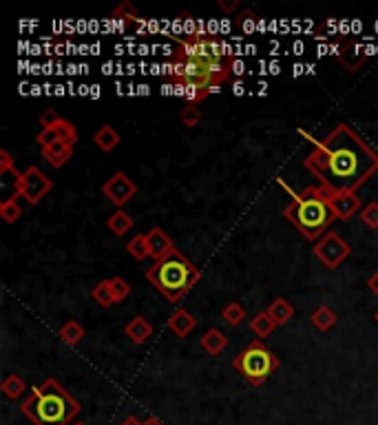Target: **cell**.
Wrapping results in <instances>:
<instances>
[{
	"mask_svg": "<svg viewBox=\"0 0 378 425\" xmlns=\"http://www.w3.org/2000/svg\"><path fill=\"white\" fill-rule=\"evenodd\" d=\"M111 286H113V295H115V301H124L129 295H131V284L126 282L124 277H113L111 279Z\"/></svg>",
	"mask_w": 378,
	"mask_h": 425,
	"instance_id": "cell-30",
	"label": "cell"
},
{
	"mask_svg": "<svg viewBox=\"0 0 378 425\" xmlns=\"http://www.w3.org/2000/svg\"><path fill=\"white\" fill-rule=\"evenodd\" d=\"M51 189H53V182L45 175V173L40 171L38 166H29V168L22 173V178H20V182H18L16 195H18V197H24L31 206H36V204L43 202V197H45Z\"/></svg>",
	"mask_w": 378,
	"mask_h": 425,
	"instance_id": "cell-8",
	"label": "cell"
},
{
	"mask_svg": "<svg viewBox=\"0 0 378 425\" xmlns=\"http://www.w3.org/2000/svg\"><path fill=\"white\" fill-rule=\"evenodd\" d=\"M361 219L365 226H370V229H378V202H370L368 206H363Z\"/></svg>",
	"mask_w": 378,
	"mask_h": 425,
	"instance_id": "cell-31",
	"label": "cell"
},
{
	"mask_svg": "<svg viewBox=\"0 0 378 425\" xmlns=\"http://www.w3.org/2000/svg\"><path fill=\"white\" fill-rule=\"evenodd\" d=\"M20 215H22V208L18 204V197H9V199H3V202H0V217H3L7 224L18 222Z\"/></svg>",
	"mask_w": 378,
	"mask_h": 425,
	"instance_id": "cell-28",
	"label": "cell"
},
{
	"mask_svg": "<svg viewBox=\"0 0 378 425\" xmlns=\"http://www.w3.org/2000/svg\"><path fill=\"white\" fill-rule=\"evenodd\" d=\"M266 312L275 319V324H277V326L288 324L290 319L294 317V308H292V303H290L288 299H283V297H279V299H275L272 303H270V308H268Z\"/></svg>",
	"mask_w": 378,
	"mask_h": 425,
	"instance_id": "cell-19",
	"label": "cell"
},
{
	"mask_svg": "<svg viewBox=\"0 0 378 425\" xmlns=\"http://www.w3.org/2000/svg\"><path fill=\"white\" fill-rule=\"evenodd\" d=\"M374 319H376V324H378V310H376V315H374Z\"/></svg>",
	"mask_w": 378,
	"mask_h": 425,
	"instance_id": "cell-37",
	"label": "cell"
},
{
	"mask_svg": "<svg viewBox=\"0 0 378 425\" xmlns=\"http://www.w3.org/2000/svg\"><path fill=\"white\" fill-rule=\"evenodd\" d=\"M146 239H148V250H151V257L157 261L161 259H166L170 252L175 250V244H173V239L159 229V226H155V229H151L146 233Z\"/></svg>",
	"mask_w": 378,
	"mask_h": 425,
	"instance_id": "cell-12",
	"label": "cell"
},
{
	"mask_svg": "<svg viewBox=\"0 0 378 425\" xmlns=\"http://www.w3.org/2000/svg\"><path fill=\"white\" fill-rule=\"evenodd\" d=\"M93 142H96V146L100 151L104 153H111L115 146L119 144V133L113 129V127H102L96 131V136H93Z\"/></svg>",
	"mask_w": 378,
	"mask_h": 425,
	"instance_id": "cell-20",
	"label": "cell"
},
{
	"mask_svg": "<svg viewBox=\"0 0 378 425\" xmlns=\"http://www.w3.org/2000/svg\"><path fill=\"white\" fill-rule=\"evenodd\" d=\"M226 345H228V339H226V335L219 328H210V330H206V335L201 337V348H204V352H208L212 356L224 352Z\"/></svg>",
	"mask_w": 378,
	"mask_h": 425,
	"instance_id": "cell-17",
	"label": "cell"
},
{
	"mask_svg": "<svg viewBox=\"0 0 378 425\" xmlns=\"http://www.w3.org/2000/svg\"><path fill=\"white\" fill-rule=\"evenodd\" d=\"M144 425H164V423H161L159 419H155V417H148V419L144 421Z\"/></svg>",
	"mask_w": 378,
	"mask_h": 425,
	"instance_id": "cell-36",
	"label": "cell"
},
{
	"mask_svg": "<svg viewBox=\"0 0 378 425\" xmlns=\"http://www.w3.org/2000/svg\"><path fill=\"white\" fill-rule=\"evenodd\" d=\"M233 366L250 385L259 388L279 368V356L272 350H268L261 339H254L252 343H248V348H244L235 356Z\"/></svg>",
	"mask_w": 378,
	"mask_h": 425,
	"instance_id": "cell-6",
	"label": "cell"
},
{
	"mask_svg": "<svg viewBox=\"0 0 378 425\" xmlns=\"http://www.w3.org/2000/svg\"><path fill=\"white\" fill-rule=\"evenodd\" d=\"M199 277H201V271L177 248H175L166 259L153 264L146 273L148 282L173 303L186 297L188 292H191V288L199 282Z\"/></svg>",
	"mask_w": 378,
	"mask_h": 425,
	"instance_id": "cell-5",
	"label": "cell"
},
{
	"mask_svg": "<svg viewBox=\"0 0 378 425\" xmlns=\"http://www.w3.org/2000/svg\"><path fill=\"white\" fill-rule=\"evenodd\" d=\"M221 319H224L228 326L235 328V326H239V324L246 319V308H244V305H241L239 301H231V303H228L226 308L221 310Z\"/></svg>",
	"mask_w": 378,
	"mask_h": 425,
	"instance_id": "cell-27",
	"label": "cell"
},
{
	"mask_svg": "<svg viewBox=\"0 0 378 425\" xmlns=\"http://www.w3.org/2000/svg\"><path fill=\"white\" fill-rule=\"evenodd\" d=\"M106 229H109L115 237H124L133 229V217L122 208H117L115 212H111V217L106 219Z\"/></svg>",
	"mask_w": 378,
	"mask_h": 425,
	"instance_id": "cell-18",
	"label": "cell"
},
{
	"mask_svg": "<svg viewBox=\"0 0 378 425\" xmlns=\"http://www.w3.org/2000/svg\"><path fill=\"white\" fill-rule=\"evenodd\" d=\"M124 332H126V337L133 341V343H144V341H148L153 337V326L146 322L144 317H133L131 322L126 324V328H124Z\"/></svg>",
	"mask_w": 378,
	"mask_h": 425,
	"instance_id": "cell-16",
	"label": "cell"
},
{
	"mask_svg": "<svg viewBox=\"0 0 378 425\" xmlns=\"http://www.w3.org/2000/svg\"><path fill=\"white\" fill-rule=\"evenodd\" d=\"M368 286H370V290L374 292V295H378V271L370 277V282H368Z\"/></svg>",
	"mask_w": 378,
	"mask_h": 425,
	"instance_id": "cell-33",
	"label": "cell"
},
{
	"mask_svg": "<svg viewBox=\"0 0 378 425\" xmlns=\"http://www.w3.org/2000/svg\"><path fill=\"white\" fill-rule=\"evenodd\" d=\"M328 193L330 191L323 189L321 184L307 186L303 193H292V202L283 210V217L310 242H319L336 219L328 204Z\"/></svg>",
	"mask_w": 378,
	"mask_h": 425,
	"instance_id": "cell-4",
	"label": "cell"
},
{
	"mask_svg": "<svg viewBox=\"0 0 378 425\" xmlns=\"http://www.w3.org/2000/svg\"><path fill=\"white\" fill-rule=\"evenodd\" d=\"M58 337H60L66 345H78L80 341H82V337H85V328L80 326L75 319H71V322L62 324V328L58 330Z\"/></svg>",
	"mask_w": 378,
	"mask_h": 425,
	"instance_id": "cell-23",
	"label": "cell"
},
{
	"mask_svg": "<svg viewBox=\"0 0 378 425\" xmlns=\"http://www.w3.org/2000/svg\"><path fill=\"white\" fill-rule=\"evenodd\" d=\"M73 155V144H66V142H56V144H49L43 146V157L53 166V168H62L66 162L71 159Z\"/></svg>",
	"mask_w": 378,
	"mask_h": 425,
	"instance_id": "cell-14",
	"label": "cell"
},
{
	"mask_svg": "<svg viewBox=\"0 0 378 425\" xmlns=\"http://www.w3.org/2000/svg\"><path fill=\"white\" fill-rule=\"evenodd\" d=\"M250 328H252V332L259 339H266V337H270L272 335V330L277 328V324H275V319L270 317L268 312H259L256 315L252 322H250Z\"/></svg>",
	"mask_w": 378,
	"mask_h": 425,
	"instance_id": "cell-24",
	"label": "cell"
},
{
	"mask_svg": "<svg viewBox=\"0 0 378 425\" xmlns=\"http://www.w3.org/2000/svg\"><path fill=\"white\" fill-rule=\"evenodd\" d=\"M36 142L40 144V149L49 144H56V142H66V144H75L78 142V131L75 127L69 122V120H56L53 124L40 129V133L36 136Z\"/></svg>",
	"mask_w": 378,
	"mask_h": 425,
	"instance_id": "cell-10",
	"label": "cell"
},
{
	"mask_svg": "<svg viewBox=\"0 0 378 425\" xmlns=\"http://www.w3.org/2000/svg\"><path fill=\"white\" fill-rule=\"evenodd\" d=\"M80 410L82 405L56 379H47L34 388L29 398H24L20 405V412L34 425H69Z\"/></svg>",
	"mask_w": 378,
	"mask_h": 425,
	"instance_id": "cell-3",
	"label": "cell"
},
{
	"mask_svg": "<svg viewBox=\"0 0 378 425\" xmlns=\"http://www.w3.org/2000/svg\"><path fill=\"white\" fill-rule=\"evenodd\" d=\"M334 324H336V315H334V310L330 308V305H319V308L312 312V326L319 328L321 332L330 330Z\"/></svg>",
	"mask_w": 378,
	"mask_h": 425,
	"instance_id": "cell-25",
	"label": "cell"
},
{
	"mask_svg": "<svg viewBox=\"0 0 378 425\" xmlns=\"http://www.w3.org/2000/svg\"><path fill=\"white\" fill-rule=\"evenodd\" d=\"M102 193L115 206H124L126 202H131L133 195L138 193V186L131 182V178L126 175V173L117 171V173H113V175L102 184Z\"/></svg>",
	"mask_w": 378,
	"mask_h": 425,
	"instance_id": "cell-9",
	"label": "cell"
},
{
	"mask_svg": "<svg viewBox=\"0 0 378 425\" xmlns=\"http://www.w3.org/2000/svg\"><path fill=\"white\" fill-rule=\"evenodd\" d=\"M71 425H85V423H71Z\"/></svg>",
	"mask_w": 378,
	"mask_h": 425,
	"instance_id": "cell-38",
	"label": "cell"
},
{
	"mask_svg": "<svg viewBox=\"0 0 378 425\" xmlns=\"http://www.w3.org/2000/svg\"><path fill=\"white\" fill-rule=\"evenodd\" d=\"M56 120H60V115L53 111V109H49V111H45L43 115H40V124H43V129H45V127H49V124L56 122Z\"/></svg>",
	"mask_w": 378,
	"mask_h": 425,
	"instance_id": "cell-32",
	"label": "cell"
},
{
	"mask_svg": "<svg viewBox=\"0 0 378 425\" xmlns=\"http://www.w3.org/2000/svg\"><path fill=\"white\" fill-rule=\"evenodd\" d=\"M219 7H221V9H226V11H233L235 7H239V0H233V3H226V0H221Z\"/></svg>",
	"mask_w": 378,
	"mask_h": 425,
	"instance_id": "cell-34",
	"label": "cell"
},
{
	"mask_svg": "<svg viewBox=\"0 0 378 425\" xmlns=\"http://www.w3.org/2000/svg\"><path fill=\"white\" fill-rule=\"evenodd\" d=\"M126 250L131 252V257H135L138 261H144L146 257H151V250H148V239L146 235H135L129 239Z\"/></svg>",
	"mask_w": 378,
	"mask_h": 425,
	"instance_id": "cell-26",
	"label": "cell"
},
{
	"mask_svg": "<svg viewBox=\"0 0 378 425\" xmlns=\"http://www.w3.org/2000/svg\"><path fill=\"white\" fill-rule=\"evenodd\" d=\"M119 425H144V423H142L140 419H135V417H126Z\"/></svg>",
	"mask_w": 378,
	"mask_h": 425,
	"instance_id": "cell-35",
	"label": "cell"
},
{
	"mask_svg": "<svg viewBox=\"0 0 378 425\" xmlns=\"http://www.w3.org/2000/svg\"><path fill=\"white\" fill-rule=\"evenodd\" d=\"M305 168L330 193H356L378 171V153L354 129L339 124L305 157Z\"/></svg>",
	"mask_w": 378,
	"mask_h": 425,
	"instance_id": "cell-1",
	"label": "cell"
},
{
	"mask_svg": "<svg viewBox=\"0 0 378 425\" xmlns=\"http://www.w3.org/2000/svg\"><path fill=\"white\" fill-rule=\"evenodd\" d=\"M339 60H341V64L345 66L347 71L354 73V71L361 69V64L368 60V53H365V49H363V45L358 43V40H347V43L339 51Z\"/></svg>",
	"mask_w": 378,
	"mask_h": 425,
	"instance_id": "cell-13",
	"label": "cell"
},
{
	"mask_svg": "<svg viewBox=\"0 0 378 425\" xmlns=\"http://www.w3.org/2000/svg\"><path fill=\"white\" fill-rule=\"evenodd\" d=\"M195 326H197L195 317L188 312V310H184V308H177V310L170 315V319H168V328H170L173 335H177V337L191 335V330Z\"/></svg>",
	"mask_w": 378,
	"mask_h": 425,
	"instance_id": "cell-15",
	"label": "cell"
},
{
	"mask_svg": "<svg viewBox=\"0 0 378 425\" xmlns=\"http://www.w3.org/2000/svg\"><path fill=\"white\" fill-rule=\"evenodd\" d=\"M170 75L180 85V93H184L191 104H197L210 93L221 91V82L231 78V64L212 38L206 34H191L180 40Z\"/></svg>",
	"mask_w": 378,
	"mask_h": 425,
	"instance_id": "cell-2",
	"label": "cell"
},
{
	"mask_svg": "<svg viewBox=\"0 0 378 425\" xmlns=\"http://www.w3.org/2000/svg\"><path fill=\"white\" fill-rule=\"evenodd\" d=\"M3 394L9 398V401H18V398L27 392V383L18 377V375H7L3 379V385H0Z\"/></svg>",
	"mask_w": 378,
	"mask_h": 425,
	"instance_id": "cell-21",
	"label": "cell"
},
{
	"mask_svg": "<svg viewBox=\"0 0 378 425\" xmlns=\"http://www.w3.org/2000/svg\"><path fill=\"white\" fill-rule=\"evenodd\" d=\"M91 297L93 301H98L102 308H111L115 301V295H113V286H111V279H104V282H100L96 288L91 290Z\"/></svg>",
	"mask_w": 378,
	"mask_h": 425,
	"instance_id": "cell-22",
	"label": "cell"
},
{
	"mask_svg": "<svg viewBox=\"0 0 378 425\" xmlns=\"http://www.w3.org/2000/svg\"><path fill=\"white\" fill-rule=\"evenodd\" d=\"M314 255L326 268H336V266H341L349 257V246L339 233L328 231L314 244Z\"/></svg>",
	"mask_w": 378,
	"mask_h": 425,
	"instance_id": "cell-7",
	"label": "cell"
},
{
	"mask_svg": "<svg viewBox=\"0 0 378 425\" xmlns=\"http://www.w3.org/2000/svg\"><path fill=\"white\" fill-rule=\"evenodd\" d=\"M328 204L334 210L336 219H349L354 212L363 210L361 197L356 193H328Z\"/></svg>",
	"mask_w": 378,
	"mask_h": 425,
	"instance_id": "cell-11",
	"label": "cell"
},
{
	"mask_svg": "<svg viewBox=\"0 0 378 425\" xmlns=\"http://www.w3.org/2000/svg\"><path fill=\"white\" fill-rule=\"evenodd\" d=\"M180 120H182V124L186 127H197L201 122V111H199V106L197 104H188L184 106V111L180 113Z\"/></svg>",
	"mask_w": 378,
	"mask_h": 425,
	"instance_id": "cell-29",
	"label": "cell"
}]
</instances>
